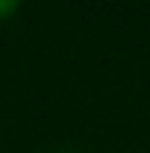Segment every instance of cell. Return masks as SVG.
<instances>
[{
  "mask_svg": "<svg viewBox=\"0 0 150 153\" xmlns=\"http://www.w3.org/2000/svg\"><path fill=\"white\" fill-rule=\"evenodd\" d=\"M16 13H19V3H16V0H0V22L13 19Z\"/></svg>",
  "mask_w": 150,
  "mask_h": 153,
  "instance_id": "6da1fadb",
  "label": "cell"
}]
</instances>
